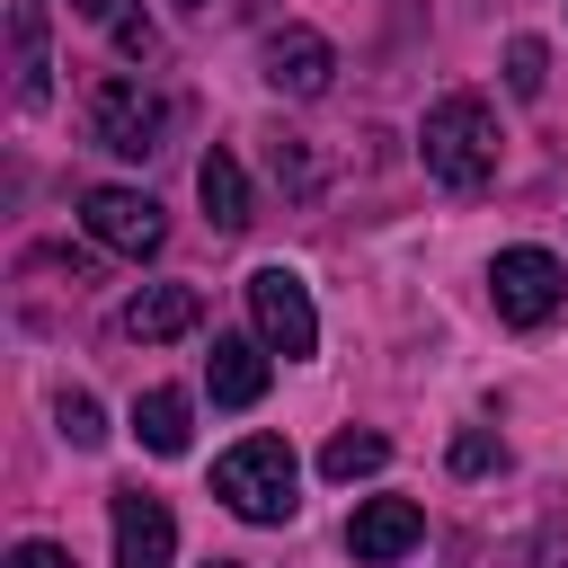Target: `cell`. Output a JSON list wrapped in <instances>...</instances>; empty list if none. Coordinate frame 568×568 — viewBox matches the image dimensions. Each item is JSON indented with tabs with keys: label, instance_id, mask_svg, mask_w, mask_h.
<instances>
[{
	"label": "cell",
	"instance_id": "1",
	"mask_svg": "<svg viewBox=\"0 0 568 568\" xmlns=\"http://www.w3.org/2000/svg\"><path fill=\"white\" fill-rule=\"evenodd\" d=\"M417 151H426V178L453 186V195H479L497 178V106L479 89H444L417 124Z\"/></svg>",
	"mask_w": 568,
	"mask_h": 568
},
{
	"label": "cell",
	"instance_id": "2",
	"mask_svg": "<svg viewBox=\"0 0 568 568\" xmlns=\"http://www.w3.org/2000/svg\"><path fill=\"white\" fill-rule=\"evenodd\" d=\"M302 488V462H293V444L284 435H240L222 462H213V497L240 515V524H293V497Z\"/></svg>",
	"mask_w": 568,
	"mask_h": 568
},
{
	"label": "cell",
	"instance_id": "3",
	"mask_svg": "<svg viewBox=\"0 0 568 568\" xmlns=\"http://www.w3.org/2000/svg\"><path fill=\"white\" fill-rule=\"evenodd\" d=\"M89 142L115 151V160H151V151L169 142V98H160L151 80H133V71L98 80V98H89Z\"/></svg>",
	"mask_w": 568,
	"mask_h": 568
},
{
	"label": "cell",
	"instance_id": "4",
	"mask_svg": "<svg viewBox=\"0 0 568 568\" xmlns=\"http://www.w3.org/2000/svg\"><path fill=\"white\" fill-rule=\"evenodd\" d=\"M488 302H497L506 328H541V320H559V302H568V266H559L550 248H497V257H488Z\"/></svg>",
	"mask_w": 568,
	"mask_h": 568
},
{
	"label": "cell",
	"instance_id": "5",
	"mask_svg": "<svg viewBox=\"0 0 568 568\" xmlns=\"http://www.w3.org/2000/svg\"><path fill=\"white\" fill-rule=\"evenodd\" d=\"M248 320H257V337H266L284 364H302V355L320 346V311H311V284H302L293 266H257V275H248Z\"/></svg>",
	"mask_w": 568,
	"mask_h": 568
},
{
	"label": "cell",
	"instance_id": "6",
	"mask_svg": "<svg viewBox=\"0 0 568 568\" xmlns=\"http://www.w3.org/2000/svg\"><path fill=\"white\" fill-rule=\"evenodd\" d=\"M80 222H89V240L115 248V257H160V240H169V213H160L142 186H89V195H80Z\"/></svg>",
	"mask_w": 568,
	"mask_h": 568
},
{
	"label": "cell",
	"instance_id": "7",
	"mask_svg": "<svg viewBox=\"0 0 568 568\" xmlns=\"http://www.w3.org/2000/svg\"><path fill=\"white\" fill-rule=\"evenodd\" d=\"M426 541V506L417 497H364L355 515H346V550L364 559V568H390V559H408Z\"/></svg>",
	"mask_w": 568,
	"mask_h": 568
},
{
	"label": "cell",
	"instance_id": "8",
	"mask_svg": "<svg viewBox=\"0 0 568 568\" xmlns=\"http://www.w3.org/2000/svg\"><path fill=\"white\" fill-rule=\"evenodd\" d=\"M106 515H115V568H169L178 559V515L151 488H115Z\"/></svg>",
	"mask_w": 568,
	"mask_h": 568
},
{
	"label": "cell",
	"instance_id": "9",
	"mask_svg": "<svg viewBox=\"0 0 568 568\" xmlns=\"http://www.w3.org/2000/svg\"><path fill=\"white\" fill-rule=\"evenodd\" d=\"M9 71H18V106L53 98V0H9Z\"/></svg>",
	"mask_w": 568,
	"mask_h": 568
},
{
	"label": "cell",
	"instance_id": "10",
	"mask_svg": "<svg viewBox=\"0 0 568 568\" xmlns=\"http://www.w3.org/2000/svg\"><path fill=\"white\" fill-rule=\"evenodd\" d=\"M115 328H124L133 346H169V337L204 328V293H195V284H142V293L115 311Z\"/></svg>",
	"mask_w": 568,
	"mask_h": 568
},
{
	"label": "cell",
	"instance_id": "11",
	"mask_svg": "<svg viewBox=\"0 0 568 568\" xmlns=\"http://www.w3.org/2000/svg\"><path fill=\"white\" fill-rule=\"evenodd\" d=\"M266 80H275L284 98H320V89L337 80V44L311 36V27H275V36H266Z\"/></svg>",
	"mask_w": 568,
	"mask_h": 568
},
{
	"label": "cell",
	"instance_id": "12",
	"mask_svg": "<svg viewBox=\"0 0 568 568\" xmlns=\"http://www.w3.org/2000/svg\"><path fill=\"white\" fill-rule=\"evenodd\" d=\"M266 337H213V355H204V390H213V408H257L266 399Z\"/></svg>",
	"mask_w": 568,
	"mask_h": 568
},
{
	"label": "cell",
	"instance_id": "13",
	"mask_svg": "<svg viewBox=\"0 0 568 568\" xmlns=\"http://www.w3.org/2000/svg\"><path fill=\"white\" fill-rule=\"evenodd\" d=\"M133 435H142V453L178 462V453L195 444V399H186V390H169V382H160V390H142V399H133Z\"/></svg>",
	"mask_w": 568,
	"mask_h": 568
},
{
	"label": "cell",
	"instance_id": "14",
	"mask_svg": "<svg viewBox=\"0 0 568 568\" xmlns=\"http://www.w3.org/2000/svg\"><path fill=\"white\" fill-rule=\"evenodd\" d=\"M195 195H204V213H213V231H222V240H240V231H248V178H240V160H231V151H204V160H195Z\"/></svg>",
	"mask_w": 568,
	"mask_h": 568
},
{
	"label": "cell",
	"instance_id": "15",
	"mask_svg": "<svg viewBox=\"0 0 568 568\" xmlns=\"http://www.w3.org/2000/svg\"><path fill=\"white\" fill-rule=\"evenodd\" d=\"M71 9H80L89 27H106L124 62H151V53H160V36H151V18H142L133 0H71Z\"/></svg>",
	"mask_w": 568,
	"mask_h": 568
},
{
	"label": "cell",
	"instance_id": "16",
	"mask_svg": "<svg viewBox=\"0 0 568 568\" xmlns=\"http://www.w3.org/2000/svg\"><path fill=\"white\" fill-rule=\"evenodd\" d=\"M382 462H390V444H382L373 426H346V435H328V453H320L328 479H373Z\"/></svg>",
	"mask_w": 568,
	"mask_h": 568
},
{
	"label": "cell",
	"instance_id": "17",
	"mask_svg": "<svg viewBox=\"0 0 568 568\" xmlns=\"http://www.w3.org/2000/svg\"><path fill=\"white\" fill-rule=\"evenodd\" d=\"M53 426H62L71 453H98V444H106V408H98L89 390H62V399H53Z\"/></svg>",
	"mask_w": 568,
	"mask_h": 568
},
{
	"label": "cell",
	"instance_id": "18",
	"mask_svg": "<svg viewBox=\"0 0 568 568\" xmlns=\"http://www.w3.org/2000/svg\"><path fill=\"white\" fill-rule=\"evenodd\" d=\"M506 89H515V98H541V89H550V44H541V36H515V44H506Z\"/></svg>",
	"mask_w": 568,
	"mask_h": 568
},
{
	"label": "cell",
	"instance_id": "19",
	"mask_svg": "<svg viewBox=\"0 0 568 568\" xmlns=\"http://www.w3.org/2000/svg\"><path fill=\"white\" fill-rule=\"evenodd\" d=\"M275 178H284L293 195H311V186H320V160H311V151H302L293 133H284V142H275Z\"/></svg>",
	"mask_w": 568,
	"mask_h": 568
},
{
	"label": "cell",
	"instance_id": "20",
	"mask_svg": "<svg viewBox=\"0 0 568 568\" xmlns=\"http://www.w3.org/2000/svg\"><path fill=\"white\" fill-rule=\"evenodd\" d=\"M497 462H506V453H497V435H479V426H470V435H453V470H462V479H479V470H497Z\"/></svg>",
	"mask_w": 568,
	"mask_h": 568
},
{
	"label": "cell",
	"instance_id": "21",
	"mask_svg": "<svg viewBox=\"0 0 568 568\" xmlns=\"http://www.w3.org/2000/svg\"><path fill=\"white\" fill-rule=\"evenodd\" d=\"M524 568H568V515H550V524L532 532V550H524Z\"/></svg>",
	"mask_w": 568,
	"mask_h": 568
},
{
	"label": "cell",
	"instance_id": "22",
	"mask_svg": "<svg viewBox=\"0 0 568 568\" xmlns=\"http://www.w3.org/2000/svg\"><path fill=\"white\" fill-rule=\"evenodd\" d=\"M9 568H80V559H71L62 541H18V550H9Z\"/></svg>",
	"mask_w": 568,
	"mask_h": 568
},
{
	"label": "cell",
	"instance_id": "23",
	"mask_svg": "<svg viewBox=\"0 0 568 568\" xmlns=\"http://www.w3.org/2000/svg\"><path fill=\"white\" fill-rule=\"evenodd\" d=\"M178 9H213V0H178Z\"/></svg>",
	"mask_w": 568,
	"mask_h": 568
},
{
	"label": "cell",
	"instance_id": "24",
	"mask_svg": "<svg viewBox=\"0 0 568 568\" xmlns=\"http://www.w3.org/2000/svg\"><path fill=\"white\" fill-rule=\"evenodd\" d=\"M213 568H231V559H213Z\"/></svg>",
	"mask_w": 568,
	"mask_h": 568
}]
</instances>
